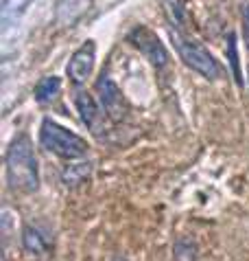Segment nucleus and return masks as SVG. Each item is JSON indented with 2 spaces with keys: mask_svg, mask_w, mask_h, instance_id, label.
Listing matches in <instances>:
<instances>
[{
  "mask_svg": "<svg viewBox=\"0 0 249 261\" xmlns=\"http://www.w3.org/2000/svg\"><path fill=\"white\" fill-rule=\"evenodd\" d=\"M7 182L13 191L33 193L40 187V169L38 158L33 154L31 139L26 134H18L7 149Z\"/></svg>",
  "mask_w": 249,
  "mask_h": 261,
  "instance_id": "obj_1",
  "label": "nucleus"
},
{
  "mask_svg": "<svg viewBox=\"0 0 249 261\" xmlns=\"http://www.w3.org/2000/svg\"><path fill=\"white\" fill-rule=\"evenodd\" d=\"M40 143L48 151H53L59 158H81L87 151V143L79 134L70 132V129L61 127L59 123H55L53 119H44L40 127Z\"/></svg>",
  "mask_w": 249,
  "mask_h": 261,
  "instance_id": "obj_2",
  "label": "nucleus"
},
{
  "mask_svg": "<svg viewBox=\"0 0 249 261\" xmlns=\"http://www.w3.org/2000/svg\"><path fill=\"white\" fill-rule=\"evenodd\" d=\"M171 40L175 48H177L179 57L184 60L186 66H190L193 70H197L201 77L206 79H216L221 75V66H219V62L212 57V53L201 46L197 40H190L186 35H181L179 31H171Z\"/></svg>",
  "mask_w": 249,
  "mask_h": 261,
  "instance_id": "obj_3",
  "label": "nucleus"
},
{
  "mask_svg": "<svg viewBox=\"0 0 249 261\" xmlns=\"http://www.w3.org/2000/svg\"><path fill=\"white\" fill-rule=\"evenodd\" d=\"M129 42L134 44L140 53L149 60L155 68H164L168 64V50L164 48V44L158 40V35L149 31L146 27H136L134 31L129 33Z\"/></svg>",
  "mask_w": 249,
  "mask_h": 261,
  "instance_id": "obj_4",
  "label": "nucleus"
},
{
  "mask_svg": "<svg viewBox=\"0 0 249 261\" xmlns=\"http://www.w3.org/2000/svg\"><path fill=\"white\" fill-rule=\"evenodd\" d=\"M97 95L101 101V108L112 121H120L124 117V101H122V92L105 72L101 75L97 82Z\"/></svg>",
  "mask_w": 249,
  "mask_h": 261,
  "instance_id": "obj_5",
  "label": "nucleus"
},
{
  "mask_svg": "<svg viewBox=\"0 0 249 261\" xmlns=\"http://www.w3.org/2000/svg\"><path fill=\"white\" fill-rule=\"evenodd\" d=\"M94 60H97V46H94L92 40L83 42L75 53H72L70 62H68V77L72 84H83L87 77L92 75V68H94Z\"/></svg>",
  "mask_w": 249,
  "mask_h": 261,
  "instance_id": "obj_6",
  "label": "nucleus"
},
{
  "mask_svg": "<svg viewBox=\"0 0 249 261\" xmlns=\"http://www.w3.org/2000/svg\"><path fill=\"white\" fill-rule=\"evenodd\" d=\"M75 103H77V110H79V117H81L83 125L90 127L92 134H99L101 129H103V123H105V117H107L105 112H101L103 108H99L94 97L87 95V92H77Z\"/></svg>",
  "mask_w": 249,
  "mask_h": 261,
  "instance_id": "obj_7",
  "label": "nucleus"
},
{
  "mask_svg": "<svg viewBox=\"0 0 249 261\" xmlns=\"http://www.w3.org/2000/svg\"><path fill=\"white\" fill-rule=\"evenodd\" d=\"M31 3L33 0H3V7H0V22H3L5 31L24 16V11L28 9Z\"/></svg>",
  "mask_w": 249,
  "mask_h": 261,
  "instance_id": "obj_8",
  "label": "nucleus"
},
{
  "mask_svg": "<svg viewBox=\"0 0 249 261\" xmlns=\"http://www.w3.org/2000/svg\"><path fill=\"white\" fill-rule=\"evenodd\" d=\"M22 244L28 252H35V255H42L48 250V239L38 226H26L22 230Z\"/></svg>",
  "mask_w": 249,
  "mask_h": 261,
  "instance_id": "obj_9",
  "label": "nucleus"
},
{
  "mask_svg": "<svg viewBox=\"0 0 249 261\" xmlns=\"http://www.w3.org/2000/svg\"><path fill=\"white\" fill-rule=\"evenodd\" d=\"M59 88H61V79L50 75V77H44L42 82L35 86V101L40 103H48L53 101L57 95H59Z\"/></svg>",
  "mask_w": 249,
  "mask_h": 261,
  "instance_id": "obj_10",
  "label": "nucleus"
},
{
  "mask_svg": "<svg viewBox=\"0 0 249 261\" xmlns=\"http://www.w3.org/2000/svg\"><path fill=\"white\" fill-rule=\"evenodd\" d=\"M90 171H92L90 163L70 165V167H66V169H64L61 180H64L66 187H77V185H81V182H85V180L90 178Z\"/></svg>",
  "mask_w": 249,
  "mask_h": 261,
  "instance_id": "obj_11",
  "label": "nucleus"
},
{
  "mask_svg": "<svg viewBox=\"0 0 249 261\" xmlns=\"http://www.w3.org/2000/svg\"><path fill=\"white\" fill-rule=\"evenodd\" d=\"M92 0H61L59 5V22H72L90 7Z\"/></svg>",
  "mask_w": 249,
  "mask_h": 261,
  "instance_id": "obj_12",
  "label": "nucleus"
},
{
  "mask_svg": "<svg viewBox=\"0 0 249 261\" xmlns=\"http://www.w3.org/2000/svg\"><path fill=\"white\" fill-rule=\"evenodd\" d=\"M175 261H197V242L193 237H179L173 248Z\"/></svg>",
  "mask_w": 249,
  "mask_h": 261,
  "instance_id": "obj_13",
  "label": "nucleus"
},
{
  "mask_svg": "<svg viewBox=\"0 0 249 261\" xmlns=\"http://www.w3.org/2000/svg\"><path fill=\"white\" fill-rule=\"evenodd\" d=\"M168 13H171V22L177 27H184V9H181L179 0H166Z\"/></svg>",
  "mask_w": 249,
  "mask_h": 261,
  "instance_id": "obj_14",
  "label": "nucleus"
},
{
  "mask_svg": "<svg viewBox=\"0 0 249 261\" xmlns=\"http://www.w3.org/2000/svg\"><path fill=\"white\" fill-rule=\"evenodd\" d=\"M230 62L234 66V75H236V84L240 86L243 79H240V72H238V60H236V42H234V35H230Z\"/></svg>",
  "mask_w": 249,
  "mask_h": 261,
  "instance_id": "obj_15",
  "label": "nucleus"
},
{
  "mask_svg": "<svg viewBox=\"0 0 249 261\" xmlns=\"http://www.w3.org/2000/svg\"><path fill=\"white\" fill-rule=\"evenodd\" d=\"M243 33H245V42L249 48V7H245V11H243Z\"/></svg>",
  "mask_w": 249,
  "mask_h": 261,
  "instance_id": "obj_16",
  "label": "nucleus"
},
{
  "mask_svg": "<svg viewBox=\"0 0 249 261\" xmlns=\"http://www.w3.org/2000/svg\"><path fill=\"white\" fill-rule=\"evenodd\" d=\"M114 261H122V259H114Z\"/></svg>",
  "mask_w": 249,
  "mask_h": 261,
  "instance_id": "obj_17",
  "label": "nucleus"
}]
</instances>
